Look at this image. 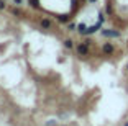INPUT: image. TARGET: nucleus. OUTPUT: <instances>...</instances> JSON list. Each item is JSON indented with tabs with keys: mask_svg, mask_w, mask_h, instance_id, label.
Returning a JSON list of instances; mask_svg holds the SVG:
<instances>
[{
	"mask_svg": "<svg viewBox=\"0 0 128 126\" xmlns=\"http://www.w3.org/2000/svg\"><path fill=\"white\" fill-rule=\"evenodd\" d=\"M12 11H13V15H22V11H20L18 8H13V10H12Z\"/></svg>",
	"mask_w": 128,
	"mask_h": 126,
	"instance_id": "423d86ee",
	"label": "nucleus"
},
{
	"mask_svg": "<svg viewBox=\"0 0 128 126\" xmlns=\"http://www.w3.org/2000/svg\"><path fill=\"white\" fill-rule=\"evenodd\" d=\"M102 51L105 52V54H112V52L115 51V46H113L112 43H105V44L102 46Z\"/></svg>",
	"mask_w": 128,
	"mask_h": 126,
	"instance_id": "7ed1b4c3",
	"label": "nucleus"
},
{
	"mask_svg": "<svg viewBox=\"0 0 128 126\" xmlns=\"http://www.w3.org/2000/svg\"><path fill=\"white\" fill-rule=\"evenodd\" d=\"M126 71H128V64H126Z\"/></svg>",
	"mask_w": 128,
	"mask_h": 126,
	"instance_id": "9b49d317",
	"label": "nucleus"
},
{
	"mask_svg": "<svg viewBox=\"0 0 128 126\" xmlns=\"http://www.w3.org/2000/svg\"><path fill=\"white\" fill-rule=\"evenodd\" d=\"M125 126H128V121H126V123H125Z\"/></svg>",
	"mask_w": 128,
	"mask_h": 126,
	"instance_id": "9d476101",
	"label": "nucleus"
},
{
	"mask_svg": "<svg viewBox=\"0 0 128 126\" xmlns=\"http://www.w3.org/2000/svg\"><path fill=\"white\" fill-rule=\"evenodd\" d=\"M22 2H23V0H13V3H15V5H20Z\"/></svg>",
	"mask_w": 128,
	"mask_h": 126,
	"instance_id": "6e6552de",
	"label": "nucleus"
},
{
	"mask_svg": "<svg viewBox=\"0 0 128 126\" xmlns=\"http://www.w3.org/2000/svg\"><path fill=\"white\" fill-rule=\"evenodd\" d=\"M102 36H105V38H120V31H117V30H102Z\"/></svg>",
	"mask_w": 128,
	"mask_h": 126,
	"instance_id": "f257e3e1",
	"label": "nucleus"
},
{
	"mask_svg": "<svg viewBox=\"0 0 128 126\" xmlns=\"http://www.w3.org/2000/svg\"><path fill=\"white\" fill-rule=\"evenodd\" d=\"M64 46H66L68 49H72V46H74V41H72V39H66V41H64Z\"/></svg>",
	"mask_w": 128,
	"mask_h": 126,
	"instance_id": "20e7f679",
	"label": "nucleus"
},
{
	"mask_svg": "<svg viewBox=\"0 0 128 126\" xmlns=\"http://www.w3.org/2000/svg\"><path fill=\"white\" fill-rule=\"evenodd\" d=\"M5 8V0H0V10H4Z\"/></svg>",
	"mask_w": 128,
	"mask_h": 126,
	"instance_id": "0eeeda50",
	"label": "nucleus"
},
{
	"mask_svg": "<svg viewBox=\"0 0 128 126\" xmlns=\"http://www.w3.org/2000/svg\"><path fill=\"white\" fill-rule=\"evenodd\" d=\"M89 2H92V3H95V2H97V0H89Z\"/></svg>",
	"mask_w": 128,
	"mask_h": 126,
	"instance_id": "1a4fd4ad",
	"label": "nucleus"
},
{
	"mask_svg": "<svg viewBox=\"0 0 128 126\" xmlns=\"http://www.w3.org/2000/svg\"><path fill=\"white\" fill-rule=\"evenodd\" d=\"M77 52H79L80 56H87V54H89V44H86V43L79 44V46H77Z\"/></svg>",
	"mask_w": 128,
	"mask_h": 126,
	"instance_id": "f03ea898",
	"label": "nucleus"
},
{
	"mask_svg": "<svg viewBox=\"0 0 128 126\" xmlns=\"http://www.w3.org/2000/svg\"><path fill=\"white\" fill-rule=\"evenodd\" d=\"M41 26H43V28H49V26H51V21H49V20H43Z\"/></svg>",
	"mask_w": 128,
	"mask_h": 126,
	"instance_id": "39448f33",
	"label": "nucleus"
}]
</instances>
